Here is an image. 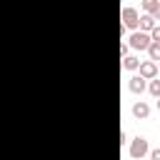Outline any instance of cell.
Returning <instances> with one entry per match:
<instances>
[{
    "instance_id": "obj_1",
    "label": "cell",
    "mask_w": 160,
    "mask_h": 160,
    "mask_svg": "<svg viewBox=\"0 0 160 160\" xmlns=\"http://www.w3.org/2000/svg\"><path fill=\"white\" fill-rule=\"evenodd\" d=\"M150 35L148 32H140V30H135L130 38H128V48H132V50H148L150 48Z\"/></svg>"
},
{
    "instance_id": "obj_3",
    "label": "cell",
    "mask_w": 160,
    "mask_h": 160,
    "mask_svg": "<svg viewBox=\"0 0 160 160\" xmlns=\"http://www.w3.org/2000/svg\"><path fill=\"white\" fill-rule=\"evenodd\" d=\"M138 22H140L138 10H135V8H122V25H125V28H130V30H135V28H138Z\"/></svg>"
},
{
    "instance_id": "obj_6",
    "label": "cell",
    "mask_w": 160,
    "mask_h": 160,
    "mask_svg": "<svg viewBox=\"0 0 160 160\" xmlns=\"http://www.w3.org/2000/svg\"><path fill=\"white\" fill-rule=\"evenodd\" d=\"M132 115H135L138 120H145V118L150 115V105H148V102H142V100H140V102H135V105H132Z\"/></svg>"
},
{
    "instance_id": "obj_12",
    "label": "cell",
    "mask_w": 160,
    "mask_h": 160,
    "mask_svg": "<svg viewBox=\"0 0 160 160\" xmlns=\"http://www.w3.org/2000/svg\"><path fill=\"white\" fill-rule=\"evenodd\" d=\"M150 40H152V42H160V25H155V28H152V32H150Z\"/></svg>"
},
{
    "instance_id": "obj_7",
    "label": "cell",
    "mask_w": 160,
    "mask_h": 160,
    "mask_svg": "<svg viewBox=\"0 0 160 160\" xmlns=\"http://www.w3.org/2000/svg\"><path fill=\"white\" fill-rule=\"evenodd\" d=\"M128 88H130V92H135V95H140L148 85H145V80L140 78V75H135V78H130V82H128Z\"/></svg>"
},
{
    "instance_id": "obj_13",
    "label": "cell",
    "mask_w": 160,
    "mask_h": 160,
    "mask_svg": "<svg viewBox=\"0 0 160 160\" xmlns=\"http://www.w3.org/2000/svg\"><path fill=\"white\" fill-rule=\"evenodd\" d=\"M150 158H152V160H160V148H155V150H150Z\"/></svg>"
},
{
    "instance_id": "obj_8",
    "label": "cell",
    "mask_w": 160,
    "mask_h": 160,
    "mask_svg": "<svg viewBox=\"0 0 160 160\" xmlns=\"http://www.w3.org/2000/svg\"><path fill=\"white\" fill-rule=\"evenodd\" d=\"M158 8H160L158 0H142V10H145V15H155Z\"/></svg>"
},
{
    "instance_id": "obj_9",
    "label": "cell",
    "mask_w": 160,
    "mask_h": 160,
    "mask_svg": "<svg viewBox=\"0 0 160 160\" xmlns=\"http://www.w3.org/2000/svg\"><path fill=\"white\" fill-rule=\"evenodd\" d=\"M122 68H125V70H138V68H140V60H138L135 55H128V58H122Z\"/></svg>"
},
{
    "instance_id": "obj_4",
    "label": "cell",
    "mask_w": 160,
    "mask_h": 160,
    "mask_svg": "<svg viewBox=\"0 0 160 160\" xmlns=\"http://www.w3.org/2000/svg\"><path fill=\"white\" fill-rule=\"evenodd\" d=\"M140 78L142 80H155L158 78V65L155 62H150V60H145V62H140Z\"/></svg>"
},
{
    "instance_id": "obj_2",
    "label": "cell",
    "mask_w": 160,
    "mask_h": 160,
    "mask_svg": "<svg viewBox=\"0 0 160 160\" xmlns=\"http://www.w3.org/2000/svg\"><path fill=\"white\" fill-rule=\"evenodd\" d=\"M148 152H150L148 140H145L142 135L132 138V142H130V158H132V160H140V158H142V155H148Z\"/></svg>"
},
{
    "instance_id": "obj_15",
    "label": "cell",
    "mask_w": 160,
    "mask_h": 160,
    "mask_svg": "<svg viewBox=\"0 0 160 160\" xmlns=\"http://www.w3.org/2000/svg\"><path fill=\"white\" fill-rule=\"evenodd\" d=\"M158 110H160V100H158Z\"/></svg>"
},
{
    "instance_id": "obj_11",
    "label": "cell",
    "mask_w": 160,
    "mask_h": 160,
    "mask_svg": "<svg viewBox=\"0 0 160 160\" xmlns=\"http://www.w3.org/2000/svg\"><path fill=\"white\" fill-rule=\"evenodd\" d=\"M148 90H150V95H152V98H158V100H160V78H155V80H150V85H148Z\"/></svg>"
},
{
    "instance_id": "obj_10",
    "label": "cell",
    "mask_w": 160,
    "mask_h": 160,
    "mask_svg": "<svg viewBox=\"0 0 160 160\" xmlns=\"http://www.w3.org/2000/svg\"><path fill=\"white\" fill-rule=\"evenodd\" d=\"M148 52H150V62H155V65H158V60H160V42H150Z\"/></svg>"
},
{
    "instance_id": "obj_5",
    "label": "cell",
    "mask_w": 160,
    "mask_h": 160,
    "mask_svg": "<svg viewBox=\"0 0 160 160\" xmlns=\"http://www.w3.org/2000/svg\"><path fill=\"white\" fill-rule=\"evenodd\" d=\"M158 22H155V18L152 15H140V22H138V28H140V32H152V28H155Z\"/></svg>"
},
{
    "instance_id": "obj_14",
    "label": "cell",
    "mask_w": 160,
    "mask_h": 160,
    "mask_svg": "<svg viewBox=\"0 0 160 160\" xmlns=\"http://www.w3.org/2000/svg\"><path fill=\"white\" fill-rule=\"evenodd\" d=\"M120 55H122V58H128V42H122V45H120Z\"/></svg>"
}]
</instances>
